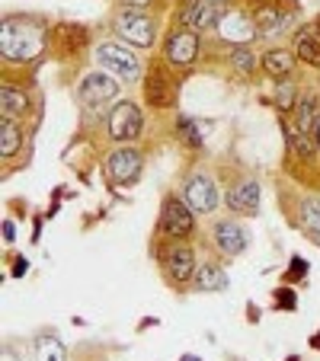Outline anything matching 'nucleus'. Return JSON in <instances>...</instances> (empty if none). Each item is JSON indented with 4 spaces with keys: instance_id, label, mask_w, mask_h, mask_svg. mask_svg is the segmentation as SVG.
I'll list each match as a JSON object with an SVG mask.
<instances>
[{
    "instance_id": "nucleus-28",
    "label": "nucleus",
    "mask_w": 320,
    "mask_h": 361,
    "mask_svg": "<svg viewBox=\"0 0 320 361\" xmlns=\"http://www.w3.org/2000/svg\"><path fill=\"white\" fill-rule=\"evenodd\" d=\"M275 102H279V109H295L298 102H295V83L288 80H279V87H275Z\"/></svg>"
},
{
    "instance_id": "nucleus-5",
    "label": "nucleus",
    "mask_w": 320,
    "mask_h": 361,
    "mask_svg": "<svg viewBox=\"0 0 320 361\" xmlns=\"http://www.w3.org/2000/svg\"><path fill=\"white\" fill-rule=\"evenodd\" d=\"M106 131H109V137L116 144H131L141 137L144 131V112L138 102L131 99H122L116 102V109L109 112V118H106Z\"/></svg>"
},
{
    "instance_id": "nucleus-25",
    "label": "nucleus",
    "mask_w": 320,
    "mask_h": 361,
    "mask_svg": "<svg viewBox=\"0 0 320 361\" xmlns=\"http://www.w3.org/2000/svg\"><path fill=\"white\" fill-rule=\"evenodd\" d=\"M285 137L288 144H292V150L298 154V157H314L317 154V141H314V135H307V131H301L298 125H285Z\"/></svg>"
},
{
    "instance_id": "nucleus-12",
    "label": "nucleus",
    "mask_w": 320,
    "mask_h": 361,
    "mask_svg": "<svg viewBox=\"0 0 320 361\" xmlns=\"http://www.w3.org/2000/svg\"><path fill=\"white\" fill-rule=\"evenodd\" d=\"M218 16H221V10H215L211 0H183L177 20H179L183 29H196V32H202V29H215Z\"/></svg>"
},
{
    "instance_id": "nucleus-31",
    "label": "nucleus",
    "mask_w": 320,
    "mask_h": 361,
    "mask_svg": "<svg viewBox=\"0 0 320 361\" xmlns=\"http://www.w3.org/2000/svg\"><path fill=\"white\" fill-rule=\"evenodd\" d=\"M4 240H16V227H13V221H4Z\"/></svg>"
},
{
    "instance_id": "nucleus-26",
    "label": "nucleus",
    "mask_w": 320,
    "mask_h": 361,
    "mask_svg": "<svg viewBox=\"0 0 320 361\" xmlns=\"http://www.w3.org/2000/svg\"><path fill=\"white\" fill-rule=\"evenodd\" d=\"M295 55L301 58V61L314 64V68H320V42L314 39L311 32H301L298 39H295Z\"/></svg>"
},
{
    "instance_id": "nucleus-22",
    "label": "nucleus",
    "mask_w": 320,
    "mask_h": 361,
    "mask_svg": "<svg viewBox=\"0 0 320 361\" xmlns=\"http://www.w3.org/2000/svg\"><path fill=\"white\" fill-rule=\"evenodd\" d=\"M26 109H29V96L23 93L20 87L4 83V87H0V112H4L7 118H20Z\"/></svg>"
},
{
    "instance_id": "nucleus-3",
    "label": "nucleus",
    "mask_w": 320,
    "mask_h": 361,
    "mask_svg": "<svg viewBox=\"0 0 320 361\" xmlns=\"http://www.w3.org/2000/svg\"><path fill=\"white\" fill-rule=\"evenodd\" d=\"M116 32L135 48H150L157 39V23L144 7H122L116 13Z\"/></svg>"
},
{
    "instance_id": "nucleus-19",
    "label": "nucleus",
    "mask_w": 320,
    "mask_h": 361,
    "mask_svg": "<svg viewBox=\"0 0 320 361\" xmlns=\"http://www.w3.org/2000/svg\"><path fill=\"white\" fill-rule=\"evenodd\" d=\"M192 288H196V291H205V294L225 291L227 288V272L225 269H218L215 262H202L198 272H196V279H192Z\"/></svg>"
},
{
    "instance_id": "nucleus-29",
    "label": "nucleus",
    "mask_w": 320,
    "mask_h": 361,
    "mask_svg": "<svg viewBox=\"0 0 320 361\" xmlns=\"http://www.w3.org/2000/svg\"><path fill=\"white\" fill-rule=\"evenodd\" d=\"M179 131H183V137L189 144H198V131H196V122H189V118H186V122H179Z\"/></svg>"
},
{
    "instance_id": "nucleus-8",
    "label": "nucleus",
    "mask_w": 320,
    "mask_h": 361,
    "mask_svg": "<svg viewBox=\"0 0 320 361\" xmlns=\"http://www.w3.org/2000/svg\"><path fill=\"white\" fill-rule=\"evenodd\" d=\"M74 93L83 106H100V102H109L122 93V80L112 77L109 71H90V74L81 77Z\"/></svg>"
},
{
    "instance_id": "nucleus-23",
    "label": "nucleus",
    "mask_w": 320,
    "mask_h": 361,
    "mask_svg": "<svg viewBox=\"0 0 320 361\" xmlns=\"http://www.w3.org/2000/svg\"><path fill=\"white\" fill-rule=\"evenodd\" d=\"M35 361H68V348L55 333L35 336Z\"/></svg>"
},
{
    "instance_id": "nucleus-7",
    "label": "nucleus",
    "mask_w": 320,
    "mask_h": 361,
    "mask_svg": "<svg viewBox=\"0 0 320 361\" xmlns=\"http://www.w3.org/2000/svg\"><path fill=\"white\" fill-rule=\"evenodd\" d=\"M196 218L198 214L183 202V195H167L164 208H160V233L173 240H186L196 231Z\"/></svg>"
},
{
    "instance_id": "nucleus-32",
    "label": "nucleus",
    "mask_w": 320,
    "mask_h": 361,
    "mask_svg": "<svg viewBox=\"0 0 320 361\" xmlns=\"http://www.w3.org/2000/svg\"><path fill=\"white\" fill-rule=\"evenodd\" d=\"M211 4H215V10H221V13L234 7V0H211Z\"/></svg>"
},
{
    "instance_id": "nucleus-18",
    "label": "nucleus",
    "mask_w": 320,
    "mask_h": 361,
    "mask_svg": "<svg viewBox=\"0 0 320 361\" xmlns=\"http://www.w3.org/2000/svg\"><path fill=\"white\" fill-rule=\"evenodd\" d=\"M295 51H288V48H269L263 55V68L269 77H275V80H285V77H292L295 71Z\"/></svg>"
},
{
    "instance_id": "nucleus-37",
    "label": "nucleus",
    "mask_w": 320,
    "mask_h": 361,
    "mask_svg": "<svg viewBox=\"0 0 320 361\" xmlns=\"http://www.w3.org/2000/svg\"><path fill=\"white\" fill-rule=\"evenodd\" d=\"M314 345H320V336H314Z\"/></svg>"
},
{
    "instance_id": "nucleus-13",
    "label": "nucleus",
    "mask_w": 320,
    "mask_h": 361,
    "mask_svg": "<svg viewBox=\"0 0 320 361\" xmlns=\"http://www.w3.org/2000/svg\"><path fill=\"white\" fill-rule=\"evenodd\" d=\"M164 256H167V275H170L173 285H183V281L196 279V272H198V256H196V250H192V246L177 243V246H170Z\"/></svg>"
},
{
    "instance_id": "nucleus-21",
    "label": "nucleus",
    "mask_w": 320,
    "mask_h": 361,
    "mask_svg": "<svg viewBox=\"0 0 320 361\" xmlns=\"http://www.w3.org/2000/svg\"><path fill=\"white\" fill-rule=\"evenodd\" d=\"M298 224L314 243H320V198H304L298 204Z\"/></svg>"
},
{
    "instance_id": "nucleus-35",
    "label": "nucleus",
    "mask_w": 320,
    "mask_h": 361,
    "mask_svg": "<svg viewBox=\"0 0 320 361\" xmlns=\"http://www.w3.org/2000/svg\"><path fill=\"white\" fill-rule=\"evenodd\" d=\"M314 141H317V147H320V116H317V122H314Z\"/></svg>"
},
{
    "instance_id": "nucleus-11",
    "label": "nucleus",
    "mask_w": 320,
    "mask_h": 361,
    "mask_svg": "<svg viewBox=\"0 0 320 361\" xmlns=\"http://www.w3.org/2000/svg\"><path fill=\"white\" fill-rule=\"evenodd\" d=\"M164 51H167V61L170 64H192L198 58V51H202V39H198V32L196 29H173L170 35H167V45H164Z\"/></svg>"
},
{
    "instance_id": "nucleus-17",
    "label": "nucleus",
    "mask_w": 320,
    "mask_h": 361,
    "mask_svg": "<svg viewBox=\"0 0 320 361\" xmlns=\"http://www.w3.org/2000/svg\"><path fill=\"white\" fill-rule=\"evenodd\" d=\"M55 42L61 48V55H81L83 48L90 45V29L77 26V23H61L55 32Z\"/></svg>"
},
{
    "instance_id": "nucleus-34",
    "label": "nucleus",
    "mask_w": 320,
    "mask_h": 361,
    "mask_svg": "<svg viewBox=\"0 0 320 361\" xmlns=\"http://www.w3.org/2000/svg\"><path fill=\"white\" fill-rule=\"evenodd\" d=\"M0 361H23V358L16 352H10V348H4V358H0Z\"/></svg>"
},
{
    "instance_id": "nucleus-16",
    "label": "nucleus",
    "mask_w": 320,
    "mask_h": 361,
    "mask_svg": "<svg viewBox=\"0 0 320 361\" xmlns=\"http://www.w3.org/2000/svg\"><path fill=\"white\" fill-rule=\"evenodd\" d=\"M292 26H295V13H288V10L263 7L256 13V29L263 39H279V35H285Z\"/></svg>"
},
{
    "instance_id": "nucleus-30",
    "label": "nucleus",
    "mask_w": 320,
    "mask_h": 361,
    "mask_svg": "<svg viewBox=\"0 0 320 361\" xmlns=\"http://www.w3.org/2000/svg\"><path fill=\"white\" fill-rule=\"evenodd\" d=\"M275 300L282 304V310H292V307L298 304V298H295V294H288V291H279V294H275Z\"/></svg>"
},
{
    "instance_id": "nucleus-27",
    "label": "nucleus",
    "mask_w": 320,
    "mask_h": 361,
    "mask_svg": "<svg viewBox=\"0 0 320 361\" xmlns=\"http://www.w3.org/2000/svg\"><path fill=\"white\" fill-rule=\"evenodd\" d=\"M227 61H231V68L237 71V74H253L256 71V55H253L247 45H234V51L227 55Z\"/></svg>"
},
{
    "instance_id": "nucleus-9",
    "label": "nucleus",
    "mask_w": 320,
    "mask_h": 361,
    "mask_svg": "<svg viewBox=\"0 0 320 361\" xmlns=\"http://www.w3.org/2000/svg\"><path fill=\"white\" fill-rule=\"evenodd\" d=\"M215 32H218V39L231 42V45H247L250 39H256V35H259L256 16H250V13H244V10L231 7V10H225V13L218 16Z\"/></svg>"
},
{
    "instance_id": "nucleus-14",
    "label": "nucleus",
    "mask_w": 320,
    "mask_h": 361,
    "mask_svg": "<svg viewBox=\"0 0 320 361\" xmlns=\"http://www.w3.org/2000/svg\"><path fill=\"white\" fill-rule=\"evenodd\" d=\"M225 204L231 208L234 214H256L259 212V183L250 176L237 179V183L227 189Z\"/></svg>"
},
{
    "instance_id": "nucleus-33",
    "label": "nucleus",
    "mask_w": 320,
    "mask_h": 361,
    "mask_svg": "<svg viewBox=\"0 0 320 361\" xmlns=\"http://www.w3.org/2000/svg\"><path fill=\"white\" fill-rule=\"evenodd\" d=\"M150 0H122V7H148Z\"/></svg>"
},
{
    "instance_id": "nucleus-2",
    "label": "nucleus",
    "mask_w": 320,
    "mask_h": 361,
    "mask_svg": "<svg viewBox=\"0 0 320 361\" xmlns=\"http://www.w3.org/2000/svg\"><path fill=\"white\" fill-rule=\"evenodd\" d=\"M96 64H100V71H109L122 83H135L141 77V58H138L135 45H129V42H102L96 48Z\"/></svg>"
},
{
    "instance_id": "nucleus-10",
    "label": "nucleus",
    "mask_w": 320,
    "mask_h": 361,
    "mask_svg": "<svg viewBox=\"0 0 320 361\" xmlns=\"http://www.w3.org/2000/svg\"><path fill=\"white\" fill-rule=\"evenodd\" d=\"M211 240L225 256H240L250 246V231L234 218H218L211 224Z\"/></svg>"
},
{
    "instance_id": "nucleus-6",
    "label": "nucleus",
    "mask_w": 320,
    "mask_h": 361,
    "mask_svg": "<svg viewBox=\"0 0 320 361\" xmlns=\"http://www.w3.org/2000/svg\"><path fill=\"white\" fill-rule=\"evenodd\" d=\"M106 176L112 179L116 185H135L144 173V154L131 144H119L116 150L106 154Z\"/></svg>"
},
{
    "instance_id": "nucleus-15",
    "label": "nucleus",
    "mask_w": 320,
    "mask_h": 361,
    "mask_svg": "<svg viewBox=\"0 0 320 361\" xmlns=\"http://www.w3.org/2000/svg\"><path fill=\"white\" fill-rule=\"evenodd\" d=\"M144 102L154 106V109H164V106H173V83L170 74L164 71V64H154L144 77Z\"/></svg>"
},
{
    "instance_id": "nucleus-24",
    "label": "nucleus",
    "mask_w": 320,
    "mask_h": 361,
    "mask_svg": "<svg viewBox=\"0 0 320 361\" xmlns=\"http://www.w3.org/2000/svg\"><path fill=\"white\" fill-rule=\"evenodd\" d=\"M317 116H320V102L314 99V96H301L298 106H295V125H298L301 131H307V135H314Z\"/></svg>"
},
{
    "instance_id": "nucleus-1",
    "label": "nucleus",
    "mask_w": 320,
    "mask_h": 361,
    "mask_svg": "<svg viewBox=\"0 0 320 361\" xmlns=\"http://www.w3.org/2000/svg\"><path fill=\"white\" fill-rule=\"evenodd\" d=\"M48 32L39 20L32 16H7L0 26V55L4 61L26 64L32 58H39L45 51Z\"/></svg>"
},
{
    "instance_id": "nucleus-20",
    "label": "nucleus",
    "mask_w": 320,
    "mask_h": 361,
    "mask_svg": "<svg viewBox=\"0 0 320 361\" xmlns=\"http://www.w3.org/2000/svg\"><path fill=\"white\" fill-rule=\"evenodd\" d=\"M20 147H23V128H20V122L4 116V125H0V157H4V160L16 157V154H20Z\"/></svg>"
},
{
    "instance_id": "nucleus-4",
    "label": "nucleus",
    "mask_w": 320,
    "mask_h": 361,
    "mask_svg": "<svg viewBox=\"0 0 320 361\" xmlns=\"http://www.w3.org/2000/svg\"><path fill=\"white\" fill-rule=\"evenodd\" d=\"M179 195H183V202L189 204L196 214H215L221 208V202H225L218 183H215L208 173H189Z\"/></svg>"
},
{
    "instance_id": "nucleus-36",
    "label": "nucleus",
    "mask_w": 320,
    "mask_h": 361,
    "mask_svg": "<svg viewBox=\"0 0 320 361\" xmlns=\"http://www.w3.org/2000/svg\"><path fill=\"white\" fill-rule=\"evenodd\" d=\"M183 361H202V358H196V355H186V358Z\"/></svg>"
}]
</instances>
